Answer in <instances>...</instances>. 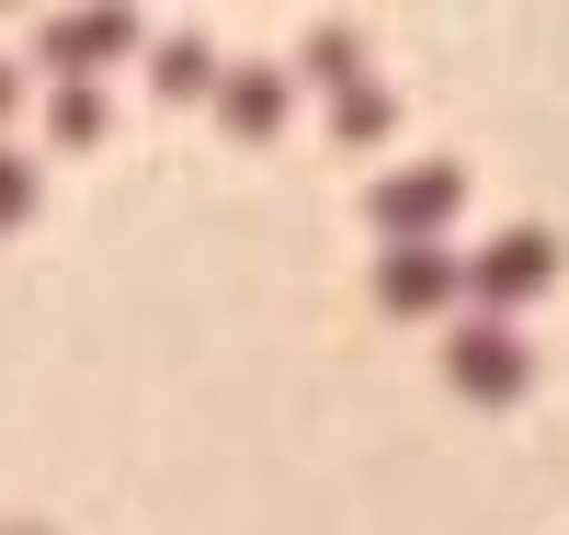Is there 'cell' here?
<instances>
[{
	"mask_svg": "<svg viewBox=\"0 0 569 535\" xmlns=\"http://www.w3.org/2000/svg\"><path fill=\"white\" fill-rule=\"evenodd\" d=\"M308 69H319V80H330V91H353V69H365V46H353V34H342V23H330V34H319V46H308Z\"/></svg>",
	"mask_w": 569,
	"mask_h": 535,
	"instance_id": "52a82bcc",
	"label": "cell"
},
{
	"mask_svg": "<svg viewBox=\"0 0 569 535\" xmlns=\"http://www.w3.org/2000/svg\"><path fill=\"white\" fill-rule=\"evenodd\" d=\"M456 206H467V171H456V160H410V171H388V182L365 194V217L388 228V251H421V239L445 251Z\"/></svg>",
	"mask_w": 569,
	"mask_h": 535,
	"instance_id": "6da1fadb",
	"label": "cell"
},
{
	"mask_svg": "<svg viewBox=\"0 0 569 535\" xmlns=\"http://www.w3.org/2000/svg\"><path fill=\"white\" fill-rule=\"evenodd\" d=\"M330 126H342V137H388V91H376V80H353L342 103H330Z\"/></svg>",
	"mask_w": 569,
	"mask_h": 535,
	"instance_id": "8992f818",
	"label": "cell"
},
{
	"mask_svg": "<svg viewBox=\"0 0 569 535\" xmlns=\"http://www.w3.org/2000/svg\"><path fill=\"white\" fill-rule=\"evenodd\" d=\"M456 285L479 297V319H501V308H525V297H547V285H558V239H547V228H512V239H490Z\"/></svg>",
	"mask_w": 569,
	"mask_h": 535,
	"instance_id": "3957f363",
	"label": "cell"
},
{
	"mask_svg": "<svg viewBox=\"0 0 569 535\" xmlns=\"http://www.w3.org/2000/svg\"><path fill=\"white\" fill-rule=\"evenodd\" d=\"M445 376H456V399H525V387H536V354H525V330H512V319H467L456 330V343H445Z\"/></svg>",
	"mask_w": 569,
	"mask_h": 535,
	"instance_id": "7a4b0ae2",
	"label": "cell"
},
{
	"mask_svg": "<svg viewBox=\"0 0 569 535\" xmlns=\"http://www.w3.org/2000/svg\"><path fill=\"white\" fill-rule=\"evenodd\" d=\"M217 115L240 126V137H273V126H284V80H262V69H240V80L217 91Z\"/></svg>",
	"mask_w": 569,
	"mask_h": 535,
	"instance_id": "5b68a950",
	"label": "cell"
},
{
	"mask_svg": "<svg viewBox=\"0 0 569 535\" xmlns=\"http://www.w3.org/2000/svg\"><path fill=\"white\" fill-rule=\"evenodd\" d=\"M456 297V262L433 251V239H421V251H376V308L388 319H433Z\"/></svg>",
	"mask_w": 569,
	"mask_h": 535,
	"instance_id": "277c9868",
	"label": "cell"
}]
</instances>
